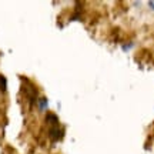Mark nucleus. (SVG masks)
<instances>
[{"instance_id":"20e7f679","label":"nucleus","mask_w":154,"mask_h":154,"mask_svg":"<svg viewBox=\"0 0 154 154\" xmlns=\"http://www.w3.org/2000/svg\"><path fill=\"white\" fill-rule=\"evenodd\" d=\"M6 87H7V80H6V77L0 76V90L6 91Z\"/></svg>"},{"instance_id":"f03ea898","label":"nucleus","mask_w":154,"mask_h":154,"mask_svg":"<svg viewBox=\"0 0 154 154\" xmlns=\"http://www.w3.org/2000/svg\"><path fill=\"white\" fill-rule=\"evenodd\" d=\"M22 90L24 91V94H26V99L29 100V104H30V107H32L33 104H36V101L38 100L37 88L32 84V82H30V80L24 79V77H22Z\"/></svg>"},{"instance_id":"39448f33","label":"nucleus","mask_w":154,"mask_h":154,"mask_svg":"<svg viewBox=\"0 0 154 154\" xmlns=\"http://www.w3.org/2000/svg\"><path fill=\"white\" fill-rule=\"evenodd\" d=\"M149 6L151 7V9H153V10H154V2H149Z\"/></svg>"},{"instance_id":"7ed1b4c3","label":"nucleus","mask_w":154,"mask_h":154,"mask_svg":"<svg viewBox=\"0 0 154 154\" xmlns=\"http://www.w3.org/2000/svg\"><path fill=\"white\" fill-rule=\"evenodd\" d=\"M36 106H37V109L40 111H46L47 107H49V101H47L46 97H38V100L36 101Z\"/></svg>"},{"instance_id":"f257e3e1","label":"nucleus","mask_w":154,"mask_h":154,"mask_svg":"<svg viewBox=\"0 0 154 154\" xmlns=\"http://www.w3.org/2000/svg\"><path fill=\"white\" fill-rule=\"evenodd\" d=\"M46 123H47V133H49V137L53 143L60 141L63 136H64V130L60 126V121L57 119V116L53 113H49L46 116Z\"/></svg>"}]
</instances>
